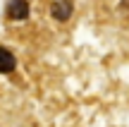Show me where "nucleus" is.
Segmentation results:
<instances>
[{
	"label": "nucleus",
	"mask_w": 129,
	"mask_h": 127,
	"mask_svg": "<svg viewBox=\"0 0 129 127\" xmlns=\"http://www.w3.org/2000/svg\"><path fill=\"white\" fill-rule=\"evenodd\" d=\"M7 17L10 19H26L29 17V3L26 0H10L7 3Z\"/></svg>",
	"instance_id": "nucleus-1"
},
{
	"label": "nucleus",
	"mask_w": 129,
	"mask_h": 127,
	"mask_svg": "<svg viewBox=\"0 0 129 127\" xmlns=\"http://www.w3.org/2000/svg\"><path fill=\"white\" fill-rule=\"evenodd\" d=\"M14 67H17V58H14L7 48L0 46V72H3V74H7V72H12Z\"/></svg>",
	"instance_id": "nucleus-2"
}]
</instances>
